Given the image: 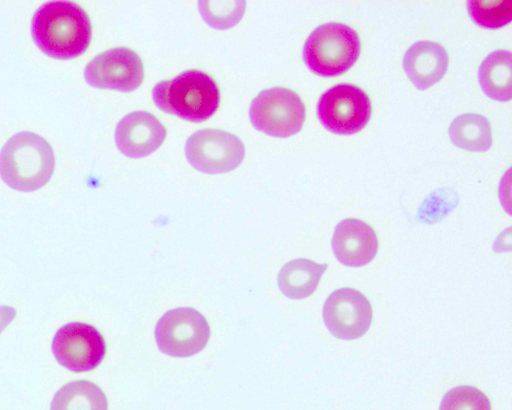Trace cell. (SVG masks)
<instances>
[{
    "label": "cell",
    "instance_id": "cell-20",
    "mask_svg": "<svg viewBox=\"0 0 512 410\" xmlns=\"http://www.w3.org/2000/svg\"><path fill=\"white\" fill-rule=\"evenodd\" d=\"M439 410H491L488 397L470 385L450 389L442 398Z\"/></svg>",
    "mask_w": 512,
    "mask_h": 410
},
{
    "label": "cell",
    "instance_id": "cell-19",
    "mask_svg": "<svg viewBox=\"0 0 512 410\" xmlns=\"http://www.w3.org/2000/svg\"><path fill=\"white\" fill-rule=\"evenodd\" d=\"M469 16L475 24L486 29H498L512 19V1L472 0L467 3Z\"/></svg>",
    "mask_w": 512,
    "mask_h": 410
},
{
    "label": "cell",
    "instance_id": "cell-7",
    "mask_svg": "<svg viewBox=\"0 0 512 410\" xmlns=\"http://www.w3.org/2000/svg\"><path fill=\"white\" fill-rule=\"evenodd\" d=\"M210 337L206 318L191 307L167 311L157 322L155 338L161 352L189 357L202 351Z\"/></svg>",
    "mask_w": 512,
    "mask_h": 410
},
{
    "label": "cell",
    "instance_id": "cell-21",
    "mask_svg": "<svg viewBox=\"0 0 512 410\" xmlns=\"http://www.w3.org/2000/svg\"><path fill=\"white\" fill-rule=\"evenodd\" d=\"M458 204V197L451 189H438L431 193L418 210V220L427 224L436 223L450 214Z\"/></svg>",
    "mask_w": 512,
    "mask_h": 410
},
{
    "label": "cell",
    "instance_id": "cell-11",
    "mask_svg": "<svg viewBox=\"0 0 512 410\" xmlns=\"http://www.w3.org/2000/svg\"><path fill=\"white\" fill-rule=\"evenodd\" d=\"M372 306L360 291L340 288L323 305V320L332 335L353 340L364 335L372 323Z\"/></svg>",
    "mask_w": 512,
    "mask_h": 410
},
{
    "label": "cell",
    "instance_id": "cell-2",
    "mask_svg": "<svg viewBox=\"0 0 512 410\" xmlns=\"http://www.w3.org/2000/svg\"><path fill=\"white\" fill-rule=\"evenodd\" d=\"M220 99L216 81L198 69L162 80L152 89V100L160 110L196 123L211 118L219 108Z\"/></svg>",
    "mask_w": 512,
    "mask_h": 410
},
{
    "label": "cell",
    "instance_id": "cell-17",
    "mask_svg": "<svg viewBox=\"0 0 512 410\" xmlns=\"http://www.w3.org/2000/svg\"><path fill=\"white\" fill-rule=\"evenodd\" d=\"M50 410H108V402L98 385L88 380H76L56 392Z\"/></svg>",
    "mask_w": 512,
    "mask_h": 410
},
{
    "label": "cell",
    "instance_id": "cell-14",
    "mask_svg": "<svg viewBox=\"0 0 512 410\" xmlns=\"http://www.w3.org/2000/svg\"><path fill=\"white\" fill-rule=\"evenodd\" d=\"M449 55L437 42L421 40L412 44L403 57V69L419 90H425L439 82L446 74Z\"/></svg>",
    "mask_w": 512,
    "mask_h": 410
},
{
    "label": "cell",
    "instance_id": "cell-4",
    "mask_svg": "<svg viewBox=\"0 0 512 410\" xmlns=\"http://www.w3.org/2000/svg\"><path fill=\"white\" fill-rule=\"evenodd\" d=\"M360 52L361 40L352 27L341 22H328L310 33L302 56L313 73L321 77H335L351 69Z\"/></svg>",
    "mask_w": 512,
    "mask_h": 410
},
{
    "label": "cell",
    "instance_id": "cell-5",
    "mask_svg": "<svg viewBox=\"0 0 512 410\" xmlns=\"http://www.w3.org/2000/svg\"><path fill=\"white\" fill-rule=\"evenodd\" d=\"M249 118L258 131L272 137L286 138L302 129L306 108L293 90L273 87L260 92L253 99Z\"/></svg>",
    "mask_w": 512,
    "mask_h": 410
},
{
    "label": "cell",
    "instance_id": "cell-12",
    "mask_svg": "<svg viewBox=\"0 0 512 410\" xmlns=\"http://www.w3.org/2000/svg\"><path fill=\"white\" fill-rule=\"evenodd\" d=\"M166 135V127L152 113L133 111L118 122L115 143L125 156L142 158L158 149Z\"/></svg>",
    "mask_w": 512,
    "mask_h": 410
},
{
    "label": "cell",
    "instance_id": "cell-18",
    "mask_svg": "<svg viewBox=\"0 0 512 410\" xmlns=\"http://www.w3.org/2000/svg\"><path fill=\"white\" fill-rule=\"evenodd\" d=\"M449 136L454 145L473 152L487 151L492 145V130L486 117L466 113L453 119Z\"/></svg>",
    "mask_w": 512,
    "mask_h": 410
},
{
    "label": "cell",
    "instance_id": "cell-10",
    "mask_svg": "<svg viewBox=\"0 0 512 410\" xmlns=\"http://www.w3.org/2000/svg\"><path fill=\"white\" fill-rule=\"evenodd\" d=\"M84 77L89 85L96 88L131 92L143 82V62L130 48H111L88 62Z\"/></svg>",
    "mask_w": 512,
    "mask_h": 410
},
{
    "label": "cell",
    "instance_id": "cell-15",
    "mask_svg": "<svg viewBox=\"0 0 512 410\" xmlns=\"http://www.w3.org/2000/svg\"><path fill=\"white\" fill-rule=\"evenodd\" d=\"M328 265L310 259L298 258L287 262L278 274L281 292L291 299H303L317 288Z\"/></svg>",
    "mask_w": 512,
    "mask_h": 410
},
{
    "label": "cell",
    "instance_id": "cell-6",
    "mask_svg": "<svg viewBox=\"0 0 512 410\" xmlns=\"http://www.w3.org/2000/svg\"><path fill=\"white\" fill-rule=\"evenodd\" d=\"M372 114L369 95L352 83H339L324 91L317 103V116L322 126L339 135H352L362 130Z\"/></svg>",
    "mask_w": 512,
    "mask_h": 410
},
{
    "label": "cell",
    "instance_id": "cell-8",
    "mask_svg": "<svg viewBox=\"0 0 512 410\" xmlns=\"http://www.w3.org/2000/svg\"><path fill=\"white\" fill-rule=\"evenodd\" d=\"M52 352L63 367L82 373L100 365L106 354V343L103 335L93 325L69 322L56 331Z\"/></svg>",
    "mask_w": 512,
    "mask_h": 410
},
{
    "label": "cell",
    "instance_id": "cell-23",
    "mask_svg": "<svg viewBox=\"0 0 512 410\" xmlns=\"http://www.w3.org/2000/svg\"><path fill=\"white\" fill-rule=\"evenodd\" d=\"M16 310L11 306L0 305V333L13 321Z\"/></svg>",
    "mask_w": 512,
    "mask_h": 410
},
{
    "label": "cell",
    "instance_id": "cell-9",
    "mask_svg": "<svg viewBox=\"0 0 512 410\" xmlns=\"http://www.w3.org/2000/svg\"><path fill=\"white\" fill-rule=\"evenodd\" d=\"M185 155L196 170L207 174L226 173L241 164L245 147L240 138L232 133L202 129L187 139Z\"/></svg>",
    "mask_w": 512,
    "mask_h": 410
},
{
    "label": "cell",
    "instance_id": "cell-13",
    "mask_svg": "<svg viewBox=\"0 0 512 410\" xmlns=\"http://www.w3.org/2000/svg\"><path fill=\"white\" fill-rule=\"evenodd\" d=\"M331 245L341 264L361 267L374 259L379 244L371 225L360 219L346 218L336 225Z\"/></svg>",
    "mask_w": 512,
    "mask_h": 410
},
{
    "label": "cell",
    "instance_id": "cell-3",
    "mask_svg": "<svg viewBox=\"0 0 512 410\" xmlns=\"http://www.w3.org/2000/svg\"><path fill=\"white\" fill-rule=\"evenodd\" d=\"M54 167L51 145L30 131L14 134L0 151V176L8 186L18 191L40 189L50 180Z\"/></svg>",
    "mask_w": 512,
    "mask_h": 410
},
{
    "label": "cell",
    "instance_id": "cell-1",
    "mask_svg": "<svg viewBox=\"0 0 512 410\" xmlns=\"http://www.w3.org/2000/svg\"><path fill=\"white\" fill-rule=\"evenodd\" d=\"M35 44L47 56L72 59L82 55L92 38V24L86 11L70 1L41 5L31 21Z\"/></svg>",
    "mask_w": 512,
    "mask_h": 410
},
{
    "label": "cell",
    "instance_id": "cell-22",
    "mask_svg": "<svg viewBox=\"0 0 512 410\" xmlns=\"http://www.w3.org/2000/svg\"><path fill=\"white\" fill-rule=\"evenodd\" d=\"M203 6L201 8L202 15L204 19L211 25V27H215L220 19V17L225 16L226 20L228 21L229 25L232 27L233 24L237 23L242 14L243 9L245 7V2L243 3L240 1V3L232 10H217L212 3H209L208 1H205V3H201Z\"/></svg>",
    "mask_w": 512,
    "mask_h": 410
},
{
    "label": "cell",
    "instance_id": "cell-16",
    "mask_svg": "<svg viewBox=\"0 0 512 410\" xmlns=\"http://www.w3.org/2000/svg\"><path fill=\"white\" fill-rule=\"evenodd\" d=\"M478 81L486 96L506 102L511 99V52L495 50L488 54L478 69Z\"/></svg>",
    "mask_w": 512,
    "mask_h": 410
}]
</instances>
